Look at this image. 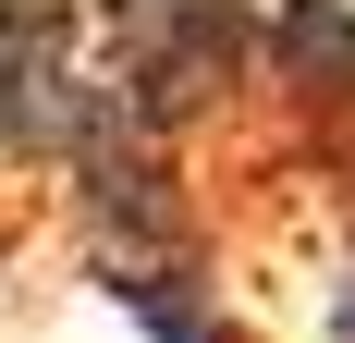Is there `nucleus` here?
<instances>
[{
  "instance_id": "obj_3",
  "label": "nucleus",
  "mask_w": 355,
  "mask_h": 343,
  "mask_svg": "<svg viewBox=\"0 0 355 343\" xmlns=\"http://www.w3.org/2000/svg\"><path fill=\"white\" fill-rule=\"evenodd\" d=\"M245 110L294 160L355 147V0H245Z\"/></svg>"
},
{
  "instance_id": "obj_4",
  "label": "nucleus",
  "mask_w": 355,
  "mask_h": 343,
  "mask_svg": "<svg viewBox=\"0 0 355 343\" xmlns=\"http://www.w3.org/2000/svg\"><path fill=\"white\" fill-rule=\"evenodd\" d=\"M319 331L355 343V147L331 160V270H319Z\"/></svg>"
},
{
  "instance_id": "obj_1",
  "label": "nucleus",
  "mask_w": 355,
  "mask_h": 343,
  "mask_svg": "<svg viewBox=\"0 0 355 343\" xmlns=\"http://www.w3.org/2000/svg\"><path fill=\"white\" fill-rule=\"evenodd\" d=\"M86 37L110 110L184 160L209 123L245 110V0H86Z\"/></svg>"
},
{
  "instance_id": "obj_2",
  "label": "nucleus",
  "mask_w": 355,
  "mask_h": 343,
  "mask_svg": "<svg viewBox=\"0 0 355 343\" xmlns=\"http://www.w3.org/2000/svg\"><path fill=\"white\" fill-rule=\"evenodd\" d=\"M98 110L110 86H98L86 0H0V184H62Z\"/></svg>"
}]
</instances>
